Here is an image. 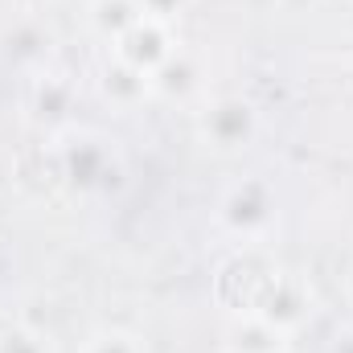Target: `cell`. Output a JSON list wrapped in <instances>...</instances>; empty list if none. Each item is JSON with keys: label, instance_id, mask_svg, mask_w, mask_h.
Here are the masks:
<instances>
[{"label": "cell", "instance_id": "obj_11", "mask_svg": "<svg viewBox=\"0 0 353 353\" xmlns=\"http://www.w3.org/2000/svg\"><path fill=\"white\" fill-rule=\"evenodd\" d=\"M79 353H148V345H144L140 333L111 325V329H94L87 341H83V350Z\"/></svg>", "mask_w": 353, "mask_h": 353}, {"label": "cell", "instance_id": "obj_1", "mask_svg": "<svg viewBox=\"0 0 353 353\" xmlns=\"http://www.w3.org/2000/svg\"><path fill=\"white\" fill-rule=\"evenodd\" d=\"M218 222L239 243H263L275 230V189L259 176L230 185L218 201Z\"/></svg>", "mask_w": 353, "mask_h": 353}, {"label": "cell", "instance_id": "obj_8", "mask_svg": "<svg viewBox=\"0 0 353 353\" xmlns=\"http://www.w3.org/2000/svg\"><path fill=\"white\" fill-rule=\"evenodd\" d=\"M99 87H103V99H107L111 107H119V111H132V107H140V103L152 99V83H148V74L136 70V66H128V62H119V58L103 70Z\"/></svg>", "mask_w": 353, "mask_h": 353}, {"label": "cell", "instance_id": "obj_7", "mask_svg": "<svg viewBox=\"0 0 353 353\" xmlns=\"http://www.w3.org/2000/svg\"><path fill=\"white\" fill-rule=\"evenodd\" d=\"M148 83H152V99L185 103L189 94H197V90H201V66H197V58H193L189 50H181V46H176L173 58H169V62H161V66L148 74Z\"/></svg>", "mask_w": 353, "mask_h": 353}, {"label": "cell", "instance_id": "obj_15", "mask_svg": "<svg viewBox=\"0 0 353 353\" xmlns=\"http://www.w3.org/2000/svg\"><path fill=\"white\" fill-rule=\"evenodd\" d=\"M350 300H353V267H350Z\"/></svg>", "mask_w": 353, "mask_h": 353}, {"label": "cell", "instance_id": "obj_5", "mask_svg": "<svg viewBox=\"0 0 353 353\" xmlns=\"http://www.w3.org/2000/svg\"><path fill=\"white\" fill-rule=\"evenodd\" d=\"M222 353H292V337L255 312H234L222 329Z\"/></svg>", "mask_w": 353, "mask_h": 353}, {"label": "cell", "instance_id": "obj_9", "mask_svg": "<svg viewBox=\"0 0 353 353\" xmlns=\"http://www.w3.org/2000/svg\"><path fill=\"white\" fill-rule=\"evenodd\" d=\"M136 21H140L136 0H90V29H94L103 41H111V46H115Z\"/></svg>", "mask_w": 353, "mask_h": 353}, {"label": "cell", "instance_id": "obj_3", "mask_svg": "<svg viewBox=\"0 0 353 353\" xmlns=\"http://www.w3.org/2000/svg\"><path fill=\"white\" fill-rule=\"evenodd\" d=\"M173 50H176L173 25H161V21H148V17H140V21L115 41V58L128 62V66H136V70H144V74H152L161 62H169Z\"/></svg>", "mask_w": 353, "mask_h": 353}, {"label": "cell", "instance_id": "obj_13", "mask_svg": "<svg viewBox=\"0 0 353 353\" xmlns=\"http://www.w3.org/2000/svg\"><path fill=\"white\" fill-rule=\"evenodd\" d=\"M193 0H136V8H140V17H148V21H161V25H173L176 17L189 8Z\"/></svg>", "mask_w": 353, "mask_h": 353}, {"label": "cell", "instance_id": "obj_12", "mask_svg": "<svg viewBox=\"0 0 353 353\" xmlns=\"http://www.w3.org/2000/svg\"><path fill=\"white\" fill-rule=\"evenodd\" d=\"M0 353H54V341H50V333H41L33 325H4Z\"/></svg>", "mask_w": 353, "mask_h": 353}, {"label": "cell", "instance_id": "obj_4", "mask_svg": "<svg viewBox=\"0 0 353 353\" xmlns=\"http://www.w3.org/2000/svg\"><path fill=\"white\" fill-rule=\"evenodd\" d=\"M255 316H263V321H271V325H279V329L292 337V333L312 316V296H308V288H304L296 275L279 271V279L267 288V296L259 300Z\"/></svg>", "mask_w": 353, "mask_h": 353}, {"label": "cell", "instance_id": "obj_6", "mask_svg": "<svg viewBox=\"0 0 353 353\" xmlns=\"http://www.w3.org/2000/svg\"><path fill=\"white\" fill-rule=\"evenodd\" d=\"M107 169H115V161L103 148V140H94V136H79L62 148V173L79 189H99L107 181Z\"/></svg>", "mask_w": 353, "mask_h": 353}, {"label": "cell", "instance_id": "obj_10", "mask_svg": "<svg viewBox=\"0 0 353 353\" xmlns=\"http://www.w3.org/2000/svg\"><path fill=\"white\" fill-rule=\"evenodd\" d=\"M70 103H74V90H70V83H62L58 74H46V79L33 87V111H37L41 119H50V123L66 119V115H70Z\"/></svg>", "mask_w": 353, "mask_h": 353}, {"label": "cell", "instance_id": "obj_2", "mask_svg": "<svg viewBox=\"0 0 353 353\" xmlns=\"http://www.w3.org/2000/svg\"><path fill=\"white\" fill-rule=\"evenodd\" d=\"M197 136L214 152H243L259 136V111L243 94H222L197 115Z\"/></svg>", "mask_w": 353, "mask_h": 353}, {"label": "cell", "instance_id": "obj_14", "mask_svg": "<svg viewBox=\"0 0 353 353\" xmlns=\"http://www.w3.org/2000/svg\"><path fill=\"white\" fill-rule=\"evenodd\" d=\"M329 353H353V333H341L337 341H333V350Z\"/></svg>", "mask_w": 353, "mask_h": 353}]
</instances>
